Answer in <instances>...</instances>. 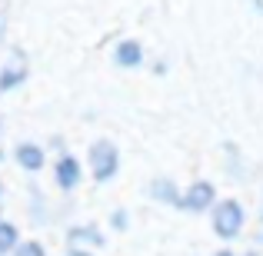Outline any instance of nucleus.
Listing matches in <instances>:
<instances>
[{
  "mask_svg": "<svg viewBox=\"0 0 263 256\" xmlns=\"http://www.w3.org/2000/svg\"><path fill=\"white\" fill-rule=\"evenodd\" d=\"M210 230L213 237H220L223 243H233L237 237H243L247 230V206L237 196H220L210 210Z\"/></svg>",
  "mask_w": 263,
  "mask_h": 256,
  "instance_id": "nucleus-1",
  "label": "nucleus"
},
{
  "mask_svg": "<svg viewBox=\"0 0 263 256\" xmlns=\"http://www.w3.org/2000/svg\"><path fill=\"white\" fill-rule=\"evenodd\" d=\"M120 147H117L114 140H107V136H100V140H93L87 147V173L93 176V183H110V180H117V173H120Z\"/></svg>",
  "mask_w": 263,
  "mask_h": 256,
  "instance_id": "nucleus-2",
  "label": "nucleus"
},
{
  "mask_svg": "<svg viewBox=\"0 0 263 256\" xmlns=\"http://www.w3.org/2000/svg\"><path fill=\"white\" fill-rule=\"evenodd\" d=\"M220 200L217 193V183L213 180H190V183L183 186V196H180V210L183 213H210L213 203Z\"/></svg>",
  "mask_w": 263,
  "mask_h": 256,
  "instance_id": "nucleus-3",
  "label": "nucleus"
},
{
  "mask_svg": "<svg viewBox=\"0 0 263 256\" xmlns=\"http://www.w3.org/2000/svg\"><path fill=\"white\" fill-rule=\"evenodd\" d=\"M84 160H80L77 153H57V160H53V183H57V190L60 193H73L80 183H84Z\"/></svg>",
  "mask_w": 263,
  "mask_h": 256,
  "instance_id": "nucleus-4",
  "label": "nucleus"
},
{
  "mask_svg": "<svg viewBox=\"0 0 263 256\" xmlns=\"http://www.w3.org/2000/svg\"><path fill=\"white\" fill-rule=\"evenodd\" d=\"M30 80V64H27L24 50H13L7 64H0V93H13Z\"/></svg>",
  "mask_w": 263,
  "mask_h": 256,
  "instance_id": "nucleus-5",
  "label": "nucleus"
},
{
  "mask_svg": "<svg viewBox=\"0 0 263 256\" xmlns=\"http://www.w3.org/2000/svg\"><path fill=\"white\" fill-rule=\"evenodd\" d=\"M110 60H114L120 70H137V67L147 64V50H143L140 40L134 37H120L114 44V50H110Z\"/></svg>",
  "mask_w": 263,
  "mask_h": 256,
  "instance_id": "nucleus-6",
  "label": "nucleus"
},
{
  "mask_svg": "<svg viewBox=\"0 0 263 256\" xmlns=\"http://www.w3.org/2000/svg\"><path fill=\"white\" fill-rule=\"evenodd\" d=\"M103 243H107V233L97 223H90V220L87 223H73L67 230V246H80V250L97 253V250H103Z\"/></svg>",
  "mask_w": 263,
  "mask_h": 256,
  "instance_id": "nucleus-7",
  "label": "nucleus"
},
{
  "mask_svg": "<svg viewBox=\"0 0 263 256\" xmlns=\"http://www.w3.org/2000/svg\"><path fill=\"white\" fill-rule=\"evenodd\" d=\"M13 163L24 173H40L47 167V150L33 140H20L17 147H13Z\"/></svg>",
  "mask_w": 263,
  "mask_h": 256,
  "instance_id": "nucleus-8",
  "label": "nucleus"
},
{
  "mask_svg": "<svg viewBox=\"0 0 263 256\" xmlns=\"http://www.w3.org/2000/svg\"><path fill=\"white\" fill-rule=\"evenodd\" d=\"M147 193H150V200H154V203H160V206H177V210H180L183 186H180L174 176H154V180L147 183Z\"/></svg>",
  "mask_w": 263,
  "mask_h": 256,
  "instance_id": "nucleus-9",
  "label": "nucleus"
},
{
  "mask_svg": "<svg viewBox=\"0 0 263 256\" xmlns=\"http://www.w3.org/2000/svg\"><path fill=\"white\" fill-rule=\"evenodd\" d=\"M20 246V230L10 220H0V256H13V250Z\"/></svg>",
  "mask_w": 263,
  "mask_h": 256,
  "instance_id": "nucleus-10",
  "label": "nucleus"
},
{
  "mask_svg": "<svg viewBox=\"0 0 263 256\" xmlns=\"http://www.w3.org/2000/svg\"><path fill=\"white\" fill-rule=\"evenodd\" d=\"M223 160H227V176H237L243 180L247 170H243V156H240V150L233 147V143H223Z\"/></svg>",
  "mask_w": 263,
  "mask_h": 256,
  "instance_id": "nucleus-11",
  "label": "nucleus"
},
{
  "mask_svg": "<svg viewBox=\"0 0 263 256\" xmlns=\"http://www.w3.org/2000/svg\"><path fill=\"white\" fill-rule=\"evenodd\" d=\"M107 223H110V230L123 233L130 226V210H127V206H114V210H110V216H107Z\"/></svg>",
  "mask_w": 263,
  "mask_h": 256,
  "instance_id": "nucleus-12",
  "label": "nucleus"
},
{
  "mask_svg": "<svg viewBox=\"0 0 263 256\" xmlns=\"http://www.w3.org/2000/svg\"><path fill=\"white\" fill-rule=\"evenodd\" d=\"M13 256H47V246L40 240H20V246L13 250Z\"/></svg>",
  "mask_w": 263,
  "mask_h": 256,
  "instance_id": "nucleus-13",
  "label": "nucleus"
},
{
  "mask_svg": "<svg viewBox=\"0 0 263 256\" xmlns=\"http://www.w3.org/2000/svg\"><path fill=\"white\" fill-rule=\"evenodd\" d=\"M7 27H10V13L0 7V50H4V44H7Z\"/></svg>",
  "mask_w": 263,
  "mask_h": 256,
  "instance_id": "nucleus-14",
  "label": "nucleus"
},
{
  "mask_svg": "<svg viewBox=\"0 0 263 256\" xmlns=\"http://www.w3.org/2000/svg\"><path fill=\"white\" fill-rule=\"evenodd\" d=\"M150 67H154V73H157V77H163V73H170V64H167L163 57H157V60H154Z\"/></svg>",
  "mask_w": 263,
  "mask_h": 256,
  "instance_id": "nucleus-15",
  "label": "nucleus"
},
{
  "mask_svg": "<svg viewBox=\"0 0 263 256\" xmlns=\"http://www.w3.org/2000/svg\"><path fill=\"white\" fill-rule=\"evenodd\" d=\"M257 246H263V206L257 213Z\"/></svg>",
  "mask_w": 263,
  "mask_h": 256,
  "instance_id": "nucleus-16",
  "label": "nucleus"
},
{
  "mask_svg": "<svg viewBox=\"0 0 263 256\" xmlns=\"http://www.w3.org/2000/svg\"><path fill=\"white\" fill-rule=\"evenodd\" d=\"M67 256H93L90 250H80V246H67Z\"/></svg>",
  "mask_w": 263,
  "mask_h": 256,
  "instance_id": "nucleus-17",
  "label": "nucleus"
},
{
  "mask_svg": "<svg viewBox=\"0 0 263 256\" xmlns=\"http://www.w3.org/2000/svg\"><path fill=\"white\" fill-rule=\"evenodd\" d=\"M250 7H253V13H260V17H263V0H250Z\"/></svg>",
  "mask_w": 263,
  "mask_h": 256,
  "instance_id": "nucleus-18",
  "label": "nucleus"
},
{
  "mask_svg": "<svg viewBox=\"0 0 263 256\" xmlns=\"http://www.w3.org/2000/svg\"><path fill=\"white\" fill-rule=\"evenodd\" d=\"M213 256H240V253H233V250H227V246H223V250H217Z\"/></svg>",
  "mask_w": 263,
  "mask_h": 256,
  "instance_id": "nucleus-19",
  "label": "nucleus"
},
{
  "mask_svg": "<svg viewBox=\"0 0 263 256\" xmlns=\"http://www.w3.org/2000/svg\"><path fill=\"white\" fill-rule=\"evenodd\" d=\"M240 256H260L257 250H247V253H240Z\"/></svg>",
  "mask_w": 263,
  "mask_h": 256,
  "instance_id": "nucleus-20",
  "label": "nucleus"
},
{
  "mask_svg": "<svg viewBox=\"0 0 263 256\" xmlns=\"http://www.w3.org/2000/svg\"><path fill=\"white\" fill-rule=\"evenodd\" d=\"M4 193H7V186H4V180H0V196H4Z\"/></svg>",
  "mask_w": 263,
  "mask_h": 256,
  "instance_id": "nucleus-21",
  "label": "nucleus"
},
{
  "mask_svg": "<svg viewBox=\"0 0 263 256\" xmlns=\"http://www.w3.org/2000/svg\"><path fill=\"white\" fill-rule=\"evenodd\" d=\"M0 130H4V120H0Z\"/></svg>",
  "mask_w": 263,
  "mask_h": 256,
  "instance_id": "nucleus-22",
  "label": "nucleus"
}]
</instances>
